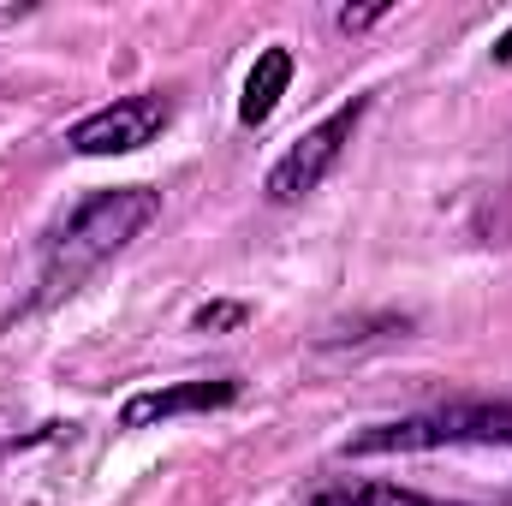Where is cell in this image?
Returning a JSON list of instances; mask_svg holds the SVG:
<instances>
[{
	"label": "cell",
	"instance_id": "obj_1",
	"mask_svg": "<svg viewBox=\"0 0 512 506\" xmlns=\"http://www.w3.org/2000/svg\"><path fill=\"white\" fill-rule=\"evenodd\" d=\"M155 215H161V191H149V185H114V191H96L90 203H78L42 251V298L72 292L90 268L126 251Z\"/></svg>",
	"mask_w": 512,
	"mask_h": 506
},
{
	"label": "cell",
	"instance_id": "obj_7",
	"mask_svg": "<svg viewBox=\"0 0 512 506\" xmlns=\"http://www.w3.org/2000/svg\"><path fill=\"white\" fill-rule=\"evenodd\" d=\"M239 322H245V304H209V310H197L203 334H221V328H239Z\"/></svg>",
	"mask_w": 512,
	"mask_h": 506
},
{
	"label": "cell",
	"instance_id": "obj_8",
	"mask_svg": "<svg viewBox=\"0 0 512 506\" xmlns=\"http://www.w3.org/2000/svg\"><path fill=\"white\" fill-rule=\"evenodd\" d=\"M376 18H387V0H376V6H346L340 12V30H370Z\"/></svg>",
	"mask_w": 512,
	"mask_h": 506
},
{
	"label": "cell",
	"instance_id": "obj_2",
	"mask_svg": "<svg viewBox=\"0 0 512 506\" xmlns=\"http://www.w3.org/2000/svg\"><path fill=\"white\" fill-rule=\"evenodd\" d=\"M435 447H512V411L507 405H447L423 417L376 423L346 441V459L370 453H435Z\"/></svg>",
	"mask_w": 512,
	"mask_h": 506
},
{
	"label": "cell",
	"instance_id": "obj_4",
	"mask_svg": "<svg viewBox=\"0 0 512 506\" xmlns=\"http://www.w3.org/2000/svg\"><path fill=\"white\" fill-rule=\"evenodd\" d=\"M173 120V102L167 96H120L108 108H96L90 120L66 131V149L72 155H131L143 143H155V131Z\"/></svg>",
	"mask_w": 512,
	"mask_h": 506
},
{
	"label": "cell",
	"instance_id": "obj_3",
	"mask_svg": "<svg viewBox=\"0 0 512 506\" xmlns=\"http://www.w3.org/2000/svg\"><path fill=\"white\" fill-rule=\"evenodd\" d=\"M364 120V96H352L346 108H334L322 126H310L280 161H274V173H268V203H304L328 173H334V161L346 155V143H352V131Z\"/></svg>",
	"mask_w": 512,
	"mask_h": 506
},
{
	"label": "cell",
	"instance_id": "obj_5",
	"mask_svg": "<svg viewBox=\"0 0 512 506\" xmlns=\"http://www.w3.org/2000/svg\"><path fill=\"white\" fill-rule=\"evenodd\" d=\"M239 399V381L215 376V381H173V387H149V393H131L120 423L126 429H155L167 417H191V411H221Z\"/></svg>",
	"mask_w": 512,
	"mask_h": 506
},
{
	"label": "cell",
	"instance_id": "obj_9",
	"mask_svg": "<svg viewBox=\"0 0 512 506\" xmlns=\"http://www.w3.org/2000/svg\"><path fill=\"white\" fill-rule=\"evenodd\" d=\"M495 60H512V30L501 36V42H495Z\"/></svg>",
	"mask_w": 512,
	"mask_h": 506
},
{
	"label": "cell",
	"instance_id": "obj_6",
	"mask_svg": "<svg viewBox=\"0 0 512 506\" xmlns=\"http://www.w3.org/2000/svg\"><path fill=\"white\" fill-rule=\"evenodd\" d=\"M286 84H292V54H286V48H262L256 66H251V78H245V96H239V120H245V126H262V120L280 108Z\"/></svg>",
	"mask_w": 512,
	"mask_h": 506
}]
</instances>
